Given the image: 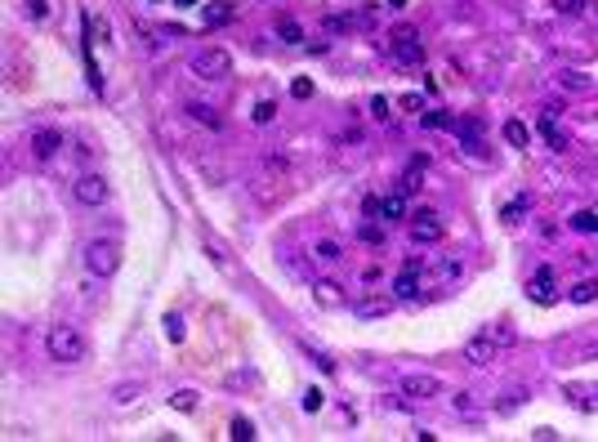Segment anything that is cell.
I'll list each match as a JSON object with an SVG mask.
<instances>
[{
  "label": "cell",
  "mask_w": 598,
  "mask_h": 442,
  "mask_svg": "<svg viewBox=\"0 0 598 442\" xmlns=\"http://www.w3.org/2000/svg\"><path fill=\"white\" fill-rule=\"evenodd\" d=\"M85 335L76 326H67V322H58V326H50V335H45V353H50V362H58V366H76V362H85Z\"/></svg>",
  "instance_id": "1"
},
{
  "label": "cell",
  "mask_w": 598,
  "mask_h": 442,
  "mask_svg": "<svg viewBox=\"0 0 598 442\" xmlns=\"http://www.w3.org/2000/svg\"><path fill=\"white\" fill-rule=\"evenodd\" d=\"M188 72L197 81H228L233 76V54L219 49V45H205V49H197V54L188 58Z\"/></svg>",
  "instance_id": "2"
},
{
  "label": "cell",
  "mask_w": 598,
  "mask_h": 442,
  "mask_svg": "<svg viewBox=\"0 0 598 442\" xmlns=\"http://www.w3.org/2000/svg\"><path fill=\"white\" fill-rule=\"evenodd\" d=\"M85 268H90L99 281L116 277V268H121V241H112V237L90 241V246H85Z\"/></svg>",
  "instance_id": "3"
},
{
  "label": "cell",
  "mask_w": 598,
  "mask_h": 442,
  "mask_svg": "<svg viewBox=\"0 0 598 442\" xmlns=\"http://www.w3.org/2000/svg\"><path fill=\"white\" fill-rule=\"evenodd\" d=\"M388 58H393L397 67H420L424 63L420 32L416 27H393V32H388Z\"/></svg>",
  "instance_id": "4"
},
{
  "label": "cell",
  "mask_w": 598,
  "mask_h": 442,
  "mask_svg": "<svg viewBox=\"0 0 598 442\" xmlns=\"http://www.w3.org/2000/svg\"><path fill=\"white\" fill-rule=\"evenodd\" d=\"M402 398H411V402H429V398H437L442 393V380L437 375H424V371H411V375H402Z\"/></svg>",
  "instance_id": "5"
},
{
  "label": "cell",
  "mask_w": 598,
  "mask_h": 442,
  "mask_svg": "<svg viewBox=\"0 0 598 442\" xmlns=\"http://www.w3.org/2000/svg\"><path fill=\"white\" fill-rule=\"evenodd\" d=\"M107 192H112V188H107V179H103V175H81L76 183H72V196H76L81 206H90V210L107 201Z\"/></svg>",
  "instance_id": "6"
},
{
  "label": "cell",
  "mask_w": 598,
  "mask_h": 442,
  "mask_svg": "<svg viewBox=\"0 0 598 442\" xmlns=\"http://www.w3.org/2000/svg\"><path fill=\"white\" fill-rule=\"evenodd\" d=\"M442 237H447L442 219H437L433 210H420V215H416V224H411V241H416V246H437Z\"/></svg>",
  "instance_id": "7"
},
{
  "label": "cell",
  "mask_w": 598,
  "mask_h": 442,
  "mask_svg": "<svg viewBox=\"0 0 598 442\" xmlns=\"http://www.w3.org/2000/svg\"><path fill=\"white\" fill-rule=\"evenodd\" d=\"M496 353H500V349L491 344V335H482V330H478V335H473L465 349H460V358H465L469 366H491V362H496Z\"/></svg>",
  "instance_id": "8"
},
{
  "label": "cell",
  "mask_w": 598,
  "mask_h": 442,
  "mask_svg": "<svg viewBox=\"0 0 598 442\" xmlns=\"http://www.w3.org/2000/svg\"><path fill=\"white\" fill-rule=\"evenodd\" d=\"M348 309L358 313V317H384L388 309H393V295L371 290V295H358V300H348Z\"/></svg>",
  "instance_id": "9"
},
{
  "label": "cell",
  "mask_w": 598,
  "mask_h": 442,
  "mask_svg": "<svg viewBox=\"0 0 598 442\" xmlns=\"http://www.w3.org/2000/svg\"><path fill=\"white\" fill-rule=\"evenodd\" d=\"M420 268H424V260H416V255H411L407 260V268H402L397 273V281H393V300H416V286H420Z\"/></svg>",
  "instance_id": "10"
},
{
  "label": "cell",
  "mask_w": 598,
  "mask_h": 442,
  "mask_svg": "<svg viewBox=\"0 0 598 442\" xmlns=\"http://www.w3.org/2000/svg\"><path fill=\"white\" fill-rule=\"evenodd\" d=\"M27 147H32L36 161H50V156H58V147H63V134L58 130H36L27 139Z\"/></svg>",
  "instance_id": "11"
},
{
  "label": "cell",
  "mask_w": 598,
  "mask_h": 442,
  "mask_svg": "<svg viewBox=\"0 0 598 442\" xmlns=\"http://www.w3.org/2000/svg\"><path fill=\"white\" fill-rule=\"evenodd\" d=\"M313 300L317 304H326V309H344L348 304V295H344V286H339V281H313Z\"/></svg>",
  "instance_id": "12"
},
{
  "label": "cell",
  "mask_w": 598,
  "mask_h": 442,
  "mask_svg": "<svg viewBox=\"0 0 598 442\" xmlns=\"http://www.w3.org/2000/svg\"><path fill=\"white\" fill-rule=\"evenodd\" d=\"M527 295L536 304H554V268H536V277L527 281Z\"/></svg>",
  "instance_id": "13"
},
{
  "label": "cell",
  "mask_w": 598,
  "mask_h": 442,
  "mask_svg": "<svg viewBox=\"0 0 598 442\" xmlns=\"http://www.w3.org/2000/svg\"><path fill=\"white\" fill-rule=\"evenodd\" d=\"M424 170H429V156H411L407 170H402V179H397V192H416L420 179H424Z\"/></svg>",
  "instance_id": "14"
},
{
  "label": "cell",
  "mask_w": 598,
  "mask_h": 442,
  "mask_svg": "<svg viewBox=\"0 0 598 442\" xmlns=\"http://www.w3.org/2000/svg\"><path fill=\"white\" fill-rule=\"evenodd\" d=\"M451 130H456L469 147H482V121L478 116H456V126H451Z\"/></svg>",
  "instance_id": "15"
},
{
  "label": "cell",
  "mask_w": 598,
  "mask_h": 442,
  "mask_svg": "<svg viewBox=\"0 0 598 442\" xmlns=\"http://www.w3.org/2000/svg\"><path fill=\"white\" fill-rule=\"evenodd\" d=\"M201 18H205V27H228L237 18V5H205Z\"/></svg>",
  "instance_id": "16"
},
{
  "label": "cell",
  "mask_w": 598,
  "mask_h": 442,
  "mask_svg": "<svg viewBox=\"0 0 598 442\" xmlns=\"http://www.w3.org/2000/svg\"><path fill=\"white\" fill-rule=\"evenodd\" d=\"M558 85H563V90H571V94H590V90H594V81L585 76V72H576V67L558 72Z\"/></svg>",
  "instance_id": "17"
},
{
  "label": "cell",
  "mask_w": 598,
  "mask_h": 442,
  "mask_svg": "<svg viewBox=\"0 0 598 442\" xmlns=\"http://www.w3.org/2000/svg\"><path fill=\"white\" fill-rule=\"evenodd\" d=\"M482 335H491V344L496 349H514L518 344V330L509 326V322H496V326H482Z\"/></svg>",
  "instance_id": "18"
},
{
  "label": "cell",
  "mask_w": 598,
  "mask_h": 442,
  "mask_svg": "<svg viewBox=\"0 0 598 442\" xmlns=\"http://www.w3.org/2000/svg\"><path fill=\"white\" fill-rule=\"evenodd\" d=\"M313 260L317 264H339V260H344V250H339V241L322 237V241H313Z\"/></svg>",
  "instance_id": "19"
},
{
  "label": "cell",
  "mask_w": 598,
  "mask_h": 442,
  "mask_svg": "<svg viewBox=\"0 0 598 442\" xmlns=\"http://www.w3.org/2000/svg\"><path fill=\"white\" fill-rule=\"evenodd\" d=\"M183 112H188L192 121H201V126L219 130V112H215V107H205V103H183Z\"/></svg>",
  "instance_id": "20"
},
{
  "label": "cell",
  "mask_w": 598,
  "mask_h": 442,
  "mask_svg": "<svg viewBox=\"0 0 598 442\" xmlns=\"http://www.w3.org/2000/svg\"><path fill=\"white\" fill-rule=\"evenodd\" d=\"M505 143L509 147H527L531 143V130L522 126V121H505Z\"/></svg>",
  "instance_id": "21"
},
{
  "label": "cell",
  "mask_w": 598,
  "mask_h": 442,
  "mask_svg": "<svg viewBox=\"0 0 598 442\" xmlns=\"http://www.w3.org/2000/svg\"><path fill=\"white\" fill-rule=\"evenodd\" d=\"M407 192H388V196H380V215H384V224L388 219H402V210H407V201H402Z\"/></svg>",
  "instance_id": "22"
},
{
  "label": "cell",
  "mask_w": 598,
  "mask_h": 442,
  "mask_svg": "<svg viewBox=\"0 0 598 442\" xmlns=\"http://www.w3.org/2000/svg\"><path fill=\"white\" fill-rule=\"evenodd\" d=\"M541 134L549 139V147H558V152H563V143H567V139H563V130H558L554 112H545V116H541Z\"/></svg>",
  "instance_id": "23"
},
{
  "label": "cell",
  "mask_w": 598,
  "mask_h": 442,
  "mask_svg": "<svg viewBox=\"0 0 598 442\" xmlns=\"http://www.w3.org/2000/svg\"><path fill=\"white\" fill-rule=\"evenodd\" d=\"M571 228L576 232H598V210H576L571 215Z\"/></svg>",
  "instance_id": "24"
},
{
  "label": "cell",
  "mask_w": 598,
  "mask_h": 442,
  "mask_svg": "<svg viewBox=\"0 0 598 442\" xmlns=\"http://www.w3.org/2000/svg\"><path fill=\"white\" fill-rule=\"evenodd\" d=\"M420 126H429V130H451V126H456V116H447V112H420Z\"/></svg>",
  "instance_id": "25"
},
{
  "label": "cell",
  "mask_w": 598,
  "mask_h": 442,
  "mask_svg": "<svg viewBox=\"0 0 598 442\" xmlns=\"http://www.w3.org/2000/svg\"><path fill=\"white\" fill-rule=\"evenodd\" d=\"M277 32H282V41H290V45H299V41H304V27H299V22H290V18L277 22Z\"/></svg>",
  "instance_id": "26"
},
{
  "label": "cell",
  "mask_w": 598,
  "mask_h": 442,
  "mask_svg": "<svg viewBox=\"0 0 598 442\" xmlns=\"http://www.w3.org/2000/svg\"><path fill=\"white\" fill-rule=\"evenodd\" d=\"M571 300H576V304H594L598 300V281H580V286L571 290Z\"/></svg>",
  "instance_id": "27"
},
{
  "label": "cell",
  "mask_w": 598,
  "mask_h": 442,
  "mask_svg": "<svg viewBox=\"0 0 598 442\" xmlns=\"http://www.w3.org/2000/svg\"><path fill=\"white\" fill-rule=\"evenodd\" d=\"M170 402H175V411H197V393H192V389H179Z\"/></svg>",
  "instance_id": "28"
},
{
  "label": "cell",
  "mask_w": 598,
  "mask_h": 442,
  "mask_svg": "<svg viewBox=\"0 0 598 442\" xmlns=\"http://www.w3.org/2000/svg\"><path fill=\"white\" fill-rule=\"evenodd\" d=\"M358 237H362L366 246H380V241H384V228H380V224H362V228H358Z\"/></svg>",
  "instance_id": "29"
},
{
  "label": "cell",
  "mask_w": 598,
  "mask_h": 442,
  "mask_svg": "<svg viewBox=\"0 0 598 442\" xmlns=\"http://www.w3.org/2000/svg\"><path fill=\"white\" fill-rule=\"evenodd\" d=\"M273 116H277V103H268V98H264V103L254 107V126H268Z\"/></svg>",
  "instance_id": "30"
},
{
  "label": "cell",
  "mask_w": 598,
  "mask_h": 442,
  "mask_svg": "<svg viewBox=\"0 0 598 442\" xmlns=\"http://www.w3.org/2000/svg\"><path fill=\"white\" fill-rule=\"evenodd\" d=\"M233 438H237V442H250V438H254V424L237 415V420H233Z\"/></svg>",
  "instance_id": "31"
},
{
  "label": "cell",
  "mask_w": 598,
  "mask_h": 442,
  "mask_svg": "<svg viewBox=\"0 0 598 442\" xmlns=\"http://www.w3.org/2000/svg\"><path fill=\"white\" fill-rule=\"evenodd\" d=\"M165 335H170V340H175V344L183 340V317H175V313H170V317H165Z\"/></svg>",
  "instance_id": "32"
},
{
  "label": "cell",
  "mask_w": 598,
  "mask_h": 442,
  "mask_svg": "<svg viewBox=\"0 0 598 442\" xmlns=\"http://www.w3.org/2000/svg\"><path fill=\"white\" fill-rule=\"evenodd\" d=\"M371 112L380 116V121H388V116H393V103H388V98H371Z\"/></svg>",
  "instance_id": "33"
},
{
  "label": "cell",
  "mask_w": 598,
  "mask_h": 442,
  "mask_svg": "<svg viewBox=\"0 0 598 442\" xmlns=\"http://www.w3.org/2000/svg\"><path fill=\"white\" fill-rule=\"evenodd\" d=\"M580 5H585V0H554L558 14H580Z\"/></svg>",
  "instance_id": "34"
},
{
  "label": "cell",
  "mask_w": 598,
  "mask_h": 442,
  "mask_svg": "<svg viewBox=\"0 0 598 442\" xmlns=\"http://www.w3.org/2000/svg\"><path fill=\"white\" fill-rule=\"evenodd\" d=\"M139 393H143L139 384H121V389H116V402H134V398H139Z\"/></svg>",
  "instance_id": "35"
},
{
  "label": "cell",
  "mask_w": 598,
  "mask_h": 442,
  "mask_svg": "<svg viewBox=\"0 0 598 442\" xmlns=\"http://www.w3.org/2000/svg\"><path fill=\"white\" fill-rule=\"evenodd\" d=\"M290 94H295V98H313V81H304V76H299L295 85H290Z\"/></svg>",
  "instance_id": "36"
},
{
  "label": "cell",
  "mask_w": 598,
  "mask_h": 442,
  "mask_svg": "<svg viewBox=\"0 0 598 442\" xmlns=\"http://www.w3.org/2000/svg\"><path fill=\"white\" fill-rule=\"evenodd\" d=\"M437 273H442V277H460V260H442V264H437Z\"/></svg>",
  "instance_id": "37"
},
{
  "label": "cell",
  "mask_w": 598,
  "mask_h": 442,
  "mask_svg": "<svg viewBox=\"0 0 598 442\" xmlns=\"http://www.w3.org/2000/svg\"><path fill=\"white\" fill-rule=\"evenodd\" d=\"M402 107H407V112H424V103H420V94H402Z\"/></svg>",
  "instance_id": "38"
},
{
  "label": "cell",
  "mask_w": 598,
  "mask_h": 442,
  "mask_svg": "<svg viewBox=\"0 0 598 442\" xmlns=\"http://www.w3.org/2000/svg\"><path fill=\"white\" fill-rule=\"evenodd\" d=\"M304 407H308V411H317V407H322V393H317V389H308V393H304Z\"/></svg>",
  "instance_id": "39"
},
{
  "label": "cell",
  "mask_w": 598,
  "mask_h": 442,
  "mask_svg": "<svg viewBox=\"0 0 598 442\" xmlns=\"http://www.w3.org/2000/svg\"><path fill=\"white\" fill-rule=\"evenodd\" d=\"M456 407L460 411H473V393H456Z\"/></svg>",
  "instance_id": "40"
},
{
  "label": "cell",
  "mask_w": 598,
  "mask_h": 442,
  "mask_svg": "<svg viewBox=\"0 0 598 442\" xmlns=\"http://www.w3.org/2000/svg\"><path fill=\"white\" fill-rule=\"evenodd\" d=\"M27 14H32V18H45V0H32V5H27Z\"/></svg>",
  "instance_id": "41"
},
{
  "label": "cell",
  "mask_w": 598,
  "mask_h": 442,
  "mask_svg": "<svg viewBox=\"0 0 598 442\" xmlns=\"http://www.w3.org/2000/svg\"><path fill=\"white\" fill-rule=\"evenodd\" d=\"M175 5H197V0H175Z\"/></svg>",
  "instance_id": "42"
},
{
  "label": "cell",
  "mask_w": 598,
  "mask_h": 442,
  "mask_svg": "<svg viewBox=\"0 0 598 442\" xmlns=\"http://www.w3.org/2000/svg\"><path fill=\"white\" fill-rule=\"evenodd\" d=\"M402 5H407V0H393V9H402Z\"/></svg>",
  "instance_id": "43"
}]
</instances>
